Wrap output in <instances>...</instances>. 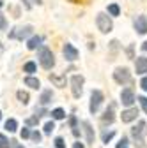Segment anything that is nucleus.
<instances>
[{
  "mask_svg": "<svg viewBox=\"0 0 147 148\" xmlns=\"http://www.w3.org/2000/svg\"><path fill=\"white\" fill-rule=\"evenodd\" d=\"M131 136H133V139H135V146H137V148H144V146H145L144 138L147 136V123H145L144 120L138 122V125H135V127L131 129Z\"/></svg>",
  "mask_w": 147,
  "mask_h": 148,
  "instance_id": "f257e3e1",
  "label": "nucleus"
},
{
  "mask_svg": "<svg viewBox=\"0 0 147 148\" xmlns=\"http://www.w3.org/2000/svg\"><path fill=\"white\" fill-rule=\"evenodd\" d=\"M39 62H41V65H43L44 69H51V67L55 65V58H53V53H51L50 48L43 46V48L39 49Z\"/></svg>",
  "mask_w": 147,
  "mask_h": 148,
  "instance_id": "f03ea898",
  "label": "nucleus"
},
{
  "mask_svg": "<svg viewBox=\"0 0 147 148\" xmlns=\"http://www.w3.org/2000/svg\"><path fill=\"white\" fill-rule=\"evenodd\" d=\"M96 25H98V28H99L103 34L112 32V28H114V23H112V20H110V16H106L105 12H99V14H98Z\"/></svg>",
  "mask_w": 147,
  "mask_h": 148,
  "instance_id": "7ed1b4c3",
  "label": "nucleus"
},
{
  "mask_svg": "<svg viewBox=\"0 0 147 148\" xmlns=\"http://www.w3.org/2000/svg\"><path fill=\"white\" fill-rule=\"evenodd\" d=\"M103 92L101 90H92V94H90V104H89V111L90 113H98V109H99V106L103 104Z\"/></svg>",
  "mask_w": 147,
  "mask_h": 148,
  "instance_id": "20e7f679",
  "label": "nucleus"
},
{
  "mask_svg": "<svg viewBox=\"0 0 147 148\" xmlns=\"http://www.w3.org/2000/svg\"><path fill=\"white\" fill-rule=\"evenodd\" d=\"M83 76L82 74H75V76L71 78V90H73V95H75L76 99L82 95V92H83Z\"/></svg>",
  "mask_w": 147,
  "mask_h": 148,
  "instance_id": "39448f33",
  "label": "nucleus"
},
{
  "mask_svg": "<svg viewBox=\"0 0 147 148\" xmlns=\"http://www.w3.org/2000/svg\"><path fill=\"white\" fill-rule=\"evenodd\" d=\"M114 79L119 83V85H124V83H130L131 81V74L126 67H117L114 71Z\"/></svg>",
  "mask_w": 147,
  "mask_h": 148,
  "instance_id": "423d86ee",
  "label": "nucleus"
},
{
  "mask_svg": "<svg viewBox=\"0 0 147 148\" xmlns=\"http://www.w3.org/2000/svg\"><path fill=\"white\" fill-rule=\"evenodd\" d=\"M121 101H122V104L124 106H133V102H135V94H133V90L131 88H124L122 92H121Z\"/></svg>",
  "mask_w": 147,
  "mask_h": 148,
  "instance_id": "0eeeda50",
  "label": "nucleus"
},
{
  "mask_svg": "<svg viewBox=\"0 0 147 148\" xmlns=\"http://www.w3.org/2000/svg\"><path fill=\"white\" fill-rule=\"evenodd\" d=\"M137 116H138V109H137V108H130V109L122 111V115H121V120H122L124 123H130V122L137 120Z\"/></svg>",
  "mask_w": 147,
  "mask_h": 148,
  "instance_id": "6e6552de",
  "label": "nucleus"
},
{
  "mask_svg": "<svg viewBox=\"0 0 147 148\" xmlns=\"http://www.w3.org/2000/svg\"><path fill=\"white\" fill-rule=\"evenodd\" d=\"M64 57H66V60H69V62H75V60L78 58V49L73 46V44H66V46H64Z\"/></svg>",
  "mask_w": 147,
  "mask_h": 148,
  "instance_id": "1a4fd4ad",
  "label": "nucleus"
},
{
  "mask_svg": "<svg viewBox=\"0 0 147 148\" xmlns=\"http://www.w3.org/2000/svg\"><path fill=\"white\" fill-rule=\"evenodd\" d=\"M135 30L138 34H147V18L145 16H138L137 20H135Z\"/></svg>",
  "mask_w": 147,
  "mask_h": 148,
  "instance_id": "9d476101",
  "label": "nucleus"
},
{
  "mask_svg": "<svg viewBox=\"0 0 147 148\" xmlns=\"http://www.w3.org/2000/svg\"><path fill=\"white\" fill-rule=\"evenodd\" d=\"M114 109H115V104L112 102V104L106 108V111L103 113V116H101V122H103V123H112V122L115 120V116H114Z\"/></svg>",
  "mask_w": 147,
  "mask_h": 148,
  "instance_id": "9b49d317",
  "label": "nucleus"
},
{
  "mask_svg": "<svg viewBox=\"0 0 147 148\" xmlns=\"http://www.w3.org/2000/svg\"><path fill=\"white\" fill-rule=\"evenodd\" d=\"M135 67H137V74H144V72H147V58H145V57L137 58Z\"/></svg>",
  "mask_w": 147,
  "mask_h": 148,
  "instance_id": "f8f14e48",
  "label": "nucleus"
},
{
  "mask_svg": "<svg viewBox=\"0 0 147 148\" xmlns=\"http://www.w3.org/2000/svg\"><path fill=\"white\" fill-rule=\"evenodd\" d=\"M83 129H85V136H87V143H94V129L89 122H83L82 123Z\"/></svg>",
  "mask_w": 147,
  "mask_h": 148,
  "instance_id": "ddd939ff",
  "label": "nucleus"
},
{
  "mask_svg": "<svg viewBox=\"0 0 147 148\" xmlns=\"http://www.w3.org/2000/svg\"><path fill=\"white\" fill-rule=\"evenodd\" d=\"M50 81H51V83H55V86H59V88L66 86V76H57V74H50Z\"/></svg>",
  "mask_w": 147,
  "mask_h": 148,
  "instance_id": "4468645a",
  "label": "nucleus"
},
{
  "mask_svg": "<svg viewBox=\"0 0 147 148\" xmlns=\"http://www.w3.org/2000/svg\"><path fill=\"white\" fill-rule=\"evenodd\" d=\"M41 37L39 35H34V37H30V39H28V42H27V48L28 49H37L39 46H41Z\"/></svg>",
  "mask_w": 147,
  "mask_h": 148,
  "instance_id": "2eb2a0df",
  "label": "nucleus"
},
{
  "mask_svg": "<svg viewBox=\"0 0 147 148\" xmlns=\"http://www.w3.org/2000/svg\"><path fill=\"white\" fill-rule=\"evenodd\" d=\"M53 99V94H51V90H44L43 94H41V97H39V102L43 104V106H46L50 101Z\"/></svg>",
  "mask_w": 147,
  "mask_h": 148,
  "instance_id": "dca6fc26",
  "label": "nucleus"
},
{
  "mask_svg": "<svg viewBox=\"0 0 147 148\" xmlns=\"http://www.w3.org/2000/svg\"><path fill=\"white\" fill-rule=\"evenodd\" d=\"M30 34H32V27H30V25H27V27L20 28V32L16 34V37H18V39H23V37H28Z\"/></svg>",
  "mask_w": 147,
  "mask_h": 148,
  "instance_id": "f3484780",
  "label": "nucleus"
},
{
  "mask_svg": "<svg viewBox=\"0 0 147 148\" xmlns=\"http://www.w3.org/2000/svg\"><path fill=\"white\" fill-rule=\"evenodd\" d=\"M25 85H27V86H30V88H39V86H41L39 79H37V78H32V76L25 78Z\"/></svg>",
  "mask_w": 147,
  "mask_h": 148,
  "instance_id": "a211bd4d",
  "label": "nucleus"
},
{
  "mask_svg": "<svg viewBox=\"0 0 147 148\" xmlns=\"http://www.w3.org/2000/svg\"><path fill=\"white\" fill-rule=\"evenodd\" d=\"M50 115H51V118H53V120H62V118L66 116V113H64V109H62V108H57V109H53Z\"/></svg>",
  "mask_w": 147,
  "mask_h": 148,
  "instance_id": "6ab92c4d",
  "label": "nucleus"
},
{
  "mask_svg": "<svg viewBox=\"0 0 147 148\" xmlns=\"http://www.w3.org/2000/svg\"><path fill=\"white\" fill-rule=\"evenodd\" d=\"M6 129H7L9 132H14L16 129H18V122H16L14 118H9V120L6 122Z\"/></svg>",
  "mask_w": 147,
  "mask_h": 148,
  "instance_id": "aec40b11",
  "label": "nucleus"
},
{
  "mask_svg": "<svg viewBox=\"0 0 147 148\" xmlns=\"http://www.w3.org/2000/svg\"><path fill=\"white\" fill-rule=\"evenodd\" d=\"M16 97H18V101L23 102V104L28 102V94H27V92H23V90H18V92H16Z\"/></svg>",
  "mask_w": 147,
  "mask_h": 148,
  "instance_id": "412c9836",
  "label": "nucleus"
},
{
  "mask_svg": "<svg viewBox=\"0 0 147 148\" xmlns=\"http://www.w3.org/2000/svg\"><path fill=\"white\" fill-rule=\"evenodd\" d=\"M11 143L12 141H9L4 134H0V148H11Z\"/></svg>",
  "mask_w": 147,
  "mask_h": 148,
  "instance_id": "4be33fe9",
  "label": "nucleus"
},
{
  "mask_svg": "<svg viewBox=\"0 0 147 148\" xmlns=\"http://www.w3.org/2000/svg\"><path fill=\"white\" fill-rule=\"evenodd\" d=\"M108 12L112 14V16H119L121 9H119V5H117V4H110V5H108Z\"/></svg>",
  "mask_w": 147,
  "mask_h": 148,
  "instance_id": "5701e85b",
  "label": "nucleus"
},
{
  "mask_svg": "<svg viewBox=\"0 0 147 148\" xmlns=\"http://www.w3.org/2000/svg\"><path fill=\"white\" fill-rule=\"evenodd\" d=\"M114 136H115V132H114V131H108V132L105 131V132L101 134V139H103V143H108V141H110V139H112Z\"/></svg>",
  "mask_w": 147,
  "mask_h": 148,
  "instance_id": "b1692460",
  "label": "nucleus"
},
{
  "mask_svg": "<svg viewBox=\"0 0 147 148\" xmlns=\"http://www.w3.org/2000/svg\"><path fill=\"white\" fill-rule=\"evenodd\" d=\"M23 71H25V72H30V74L35 72V64H34V62H27L25 67H23Z\"/></svg>",
  "mask_w": 147,
  "mask_h": 148,
  "instance_id": "393cba45",
  "label": "nucleus"
},
{
  "mask_svg": "<svg viewBox=\"0 0 147 148\" xmlns=\"http://www.w3.org/2000/svg\"><path fill=\"white\" fill-rule=\"evenodd\" d=\"M55 129V123H53V120L51 122H46L44 123V134H51V131Z\"/></svg>",
  "mask_w": 147,
  "mask_h": 148,
  "instance_id": "a878e982",
  "label": "nucleus"
},
{
  "mask_svg": "<svg viewBox=\"0 0 147 148\" xmlns=\"http://www.w3.org/2000/svg\"><path fill=\"white\" fill-rule=\"evenodd\" d=\"M20 136H21V138L25 139V138H30V136H32V132L28 131V129H27V127H23V129H21V131H20Z\"/></svg>",
  "mask_w": 147,
  "mask_h": 148,
  "instance_id": "bb28decb",
  "label": "nucleus"
},
{
  "mask_svg": "<svg viewBox=\"0 0 147 148\" xmlns=\"http://www.w3.org/2000/svg\"><path fill=\"white\" fill-rule=\"evenodd\" d=\"M0 28H2V30L7 28V20H6V16H4V14H0Z\"/></svg>",
  "mask_w": 147,
  "mask_h": 148,
  "instance_id": "cd10ccee",
  "label": "nucleus"
},
{
  "mask_svg": "<svg viewBox=\"0 0 147 148\" xmlns=\"http://www.w3.org/2000/svg\"><path fill=\"white\" fill-rule=\"evenodd\" d=\"M55 146H57V148H66L64 139H62V138H55Z\"/></svg>",
  "mask_w": 147,
  "mask_h": 148,
  "instance_id": "c85d7f7f",
  "label": "nucleus"
},
{
  "mask_svg": "<svg viewBox=\"0 0 147 148\" xmlns=\"http://www.w3.org/2000/svg\"><path fill=\"white\" fill-rule=\"evenodd\" d=\"M115 148H128V138H124V136H122V139L119 141V145H117Z\"/></svg>",
  "mask_w": 147,
  "mask_h": 148,
  "instance_id": "c756f323",
  "label": "nucleus"
},
{
  "mask_svg": "<svg viewBox=\"0 0 147 148\" xmlns=\"http://www.w3.org/2000/svg\"><path fill=\"white\" fill-rule=\"evenodd\" d=\"M37 122H39L37 116H30V118H27V125H37Z\"/></svg>",
  "mask_w": 147,
  "mask_h": 148,
  "instance_id": "7c9ffc66",
  "label": "nucleus"
},
{
  "mask_svg": "<svg viewBox=\"0 0 147 148\" xmlns=\"http://www.w3.org/2000/svg\"><path fill=\"white\" fill-rule=\"evenodd\" d=\"M138 101H140V104H142V109L147 113V97H138Z\"/></svg>",
  "mask_w": 147,
  "mask_h": 148,
  "instance_id": "2f4dec72",
  "label": "nucleus"
},
{
  "mask_svg": "<svg viewBox=\"0 0 147 148\" xmlns=\"http://www.w3.org/2000/svg\"><path fill=\"white\" fill-rule=\"evenodd\" d=\"M44 115H48V111L44 109V108H41V109H35V116H44Z\"/></svg>",
  "mask_w": 147,
  "mask_h": 148,
  "instance_id": "473e14b6",
  "label": "nucleus"
},
{
  "mask_svg": "<svg viewBox=\"0 0 147 148\" xmlns=\"http://www.w3.org/2000/svg\"><path fill=\"white\" fill-rule=\"evenodd\" d=\"M30 138H32L34 141H39V139H41V134H39L37 131H35V132H32V136H30Z\"/></svg>",
  "mask_w": 147,
  "mask_h": 148,
  "instance_id": "72a5a7b5",
  "label": "nucleus"
},
{
  "mask_svg": "<svg viewBox=\"0 0 147 148\" xmlns=\"http://www.w3.org/2000/svg\"><path fill=\"white\" fill-rule=\"evenodd\" d=\"M140 85H142V88H144V90L147 92V76H145V78H142V81H140Z\"/></svg>",
  "mask_w": 147,
  "mask_h": 148,
  "instance_id": "f704fd0d",
  "label": "nucleus"
},
{
  "mask_svg": "<svg viewBox=\"0 0 147 148\" xmlns=\"http://www.w3.org/2000/svg\"><path fill=\"white\" fill-rule=\"evenodd\" d=\"M71 127L76 129V116H71Z\"/></svg>",
  "mask_w": 147,
  "mask_h": 148,
  "instance_id": "c9c22d12",
  "label": "nucleus"
},
{
  "mask_svg": "<svg viewBox=\"0 0 147 148\" xmlns=\"http://www.w3.org/2000/svg\"><path fill=\"white\" fill-rule=\"evenodd\" d=\"M128 55H130V58H133V46L128 48Z\"/></svg>",
  "mask_w": 147,
  "mask_h": 148,
  "instance_id": "e433bc0d",
  "label": "nucleus"
},
{
  "mask_svg": "<svg viewBox=\"0 0 147 148\" xmlns=\"http://www.w3.org/2000/svg\"><path fill=\"white\" fill-rule=\"evenodd\" d=\"M73 148H85V146H83V145L78 141V143H75V145H73Z\"/></svg>",
  "mask_w": 147,
  "mask_h": 148,
  "instance_id": "4c0bfd02",
  "label": "nucleus"
},
{
  "mask_svg": "<svg viewBox=\"0 0 147 148\" xmlns=\"http://www.w3.org/2000/svg\"><path fill=\"white\" fill-rule=\"evenodd\" d=\"M142 51H144V53H147V41L142 44Z\"/></svg>",
  "mask_w": 147,
  "mask_h": 148,
  "instance_id": "58836bf2",
  "label": "nucleus"
},
{
  "mask_svg": "<svg viewBox=\"0 0 147 148\" xmlns=\"http://www.w3.org/2000/svg\"><path fill=\"white\" fill-rule=\"evenodd\" d=\"M28 2H30V5H32V4H37V5H39V4H41V0H28Z\"/></svg>",
  "mask_w": 147,
  "mask_h": 148,
  "instance_id": "ea45409f",
  "label": "nucleus"
},
{
  "mask_svg": "<svg viewBox=\"0 0 147 148\" xmlns=\"http://www.w3.org/2000/svg\"><path fill=\"white\" fill-rule=\"evenodd\" d=\"M69 2H73V4H80L82 0H69Z\"/></svg>",
  "mask_w": 147,
  "mask_h": 148,
  "instance_id": "a19ab883",
  "label": "nucleus"
},
{
  "mask_svg": "<svg viewBox=\"0 0 147 148\" xmlns=\"http://www.w3.org/2000/svg\"><path fill=\"white\" fill-rule=\"evenodd\" d=\"M2 5H4V2H2V0H0V7H2Z\"/></svg>",
  "mask_w": 147,
  "mask_h": 148,
  "instance_id": "79ce46f5",
  "label": "nucleus"
},
{
  "mask_svg": "<svg viewBox=\"0 0 147 148\" xmlns=\"http://www.w3.org/2000/svg\"><path fill=\"white\" fill-rule=\"evenodd\" d=\"M16 148H23V146H20V145H18V146H16Z\"/></svg>",
  "mask_w": 147,
  "mask_h": 148,
  "instance_id": "37998d69",
  "label": "nucleus"
},
{
  "mask_svg": "<svg viewBox=\"0 0 147 148\" xmlns=\"http://www.w3.org/2000/svg\"><path fill=\"white\" fill-rule=\"evenodd\" d=\"M0 118H2V113H0Z\"/></svg>",
  "mask_w": 147,
  "mask_h": 148,
  "instance_id": "c03bdc74",
  "label": "nucleus"
}]
</instances>
